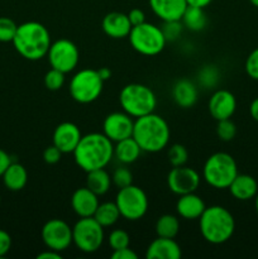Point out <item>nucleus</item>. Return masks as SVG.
I'll list each match as a JSON object with an SVG mask.
<instances>
[{"instance_id":"f257e3e1","label":"nucleus","mask_w":258,"mask_h":259,"mask_svg":"<svg viewBox=\"0 0 258 259\" xmlns=\"http://www.w3.org/2000/svg\"><path fill=\"white\" fill-rule=\"evenodd\" d=\"M113 157V142L104 133H90L82 136L73 151L76 164L86 174L93 169L105 168Z\"/></svg>"},{"instance_id":"f03ea898","label":"nucleus","mask_w":258,"mask_h":259,"mask_svg":"<svg viewBox=\"0 0 258 259\" xmlns=\"http://www.w3.org/2000/svg\"><path fill=\"white\" fill-rule=\"evenodd\" d=\"M13 45L22 57L38 61L47 56L51 47V35L47 28L38 22H25L18 25Z\"/></svg>"},{"instance_id":"7ed1b4c3","label":"nucleus","mask_w":258,"mask_h":259,"mask_svg":"<svg viewBox=\"0 0 258 259\" xmlns=\"http://www.w3.org/2000/svg\"><path fill=\"white\" fill-rule=\"evenodd\" d=\"M169 126L162 116L151 113L134 121L133 137L143 152L157 153L166 148L169 141Z\"/></svg>"},{"instance_id":"20e7f679","label":"nucleus","mask_w":258,"mask_h":259,"mask_svg":"<svg viewBox=\"0 0 258 259\" xmlns=\"http://www.w3.org/2000/svg\"><path fill=\"white\" fill-rule=\"evenodd\" d=\"M200 219V233L210 244H223L233 237L235 220L225 207L214 205L205 209Z\"/></svg>"},{"instance_id":"39448f33","label":"nucleus","mask_w":258,"mask_h":259,"mask_svg":"<svg viewBox=\"0 0 258 259\" xmlns=\"http://www.w3.org/2000/svg\"><path fill=\"white\" fill-rule=\"evenodd\" d=\"M238 175L235 159L225 152H217L206 159L202 168V177L214 189H228Z\"/></svg>"},{"instance_id":"423d86ee","label":"nucleus","mask_w":258,"mask_h":259,"mask_svg":"<svg viewBox=\"0 0 258 259\" xmlns=\"http://www.w3.org/2000/svg\"><path fill=\"white\" fill-rule=\"evenodd\" d=\"M119 103L126 114L134 118L153 113L157 99L153 91L142 83H129L121 89Z\"/></svg>"},{"instance_id":"0eeeda50","label":"nucleus","mask_w":258,"mask_h":259,"mask_svg":"<svg viewBox=\"0 0 258 259\" xmlns=\"http://www.w3.org/2000/svg\"><path fill=\"white\" fill-rule=\"evenodd\" d=\"M128 37L132 47L144 56L158 55L167 42L161 28L147 22L132 27Z\"/></svg>"},{"instance_id":"6e6552de","label":"nucleus","mask_w":258,"mask_h":259,"mask_svg":"<svg viewBox=\"0 0 258 259\" xmlns=\"http://www.w3.org/2000/svg\"><path fill=\"white\" fill-rule=\"evenodd\" d=\"M104 81L99 76L98 70L85 68L73 75L70 81V94L75 101L80 104H90L103 93Z\"/></svg>"},{"instance_id":"1a4fd4ad","label":"nucleus","mask_w":258,"mask_h":259,"mask_svg":"<svg viewBox=\"0 0 258 259\" xmlns=\"http://www.w3.org/2000/svg\"><path fill=\"white\" fill-rule=\"evenodd\" d=\"M115 204L120 212V217L131 222H136L146 215L148 210V197L141 187L132 184L123 189H119L115 197Z\"/></svg>"},{"instance_id":"9d476101","label":"nucleus","mask_w":258,"mask_h":259,"mask_svg":"<svg viewBox=\"0 0 258 259\" xmlns=\"http://www.w3.org/2000/svg\"><path fill=\"white\" fill-rule=\"evenodd\" d=\"M104 242V227L94 217L81 218L72 228V243L83 253H95Z\"/></svg>"},{"instance_id":"9b49d317","label":"nucleus","mask_w":258,"mask_h":259,"mask_svg":"<svg viewBox=\"0 0 258 259\" xmlns=\"http://www.w3.org/2000/svg\"><path fill=\"white\" fill-rule=\"evenodd\" d=\"M47 56L51 67L65 73L75 70L80 58L78 48L75 43L68 39H58L51 43Z\"/></svg>"},{"instance_id":"f8f14e48","label":"nucleus","mask_w":258,"mask_h":259,"mask_svg":"<svg viewBox=\"0 0 258 259\" xmlns=\"http://www.w3.org/2000/svg\"><path fill=\"white\" fill-rule=\"evenodd\" d=\"M42 240L48 249L63 252L72 244V228L61 219H51L43 225Z\"/></svg>"},{"instance_id":"ddd939ff","label":"nucleus","mask_w":258,"mask_h":259,"mask_svg":"<svg viewBox=\"0 0 258 259\" xmlns=\"http://www.w3.org/2000/svg\"><path fill=\"white\" fill-rule=\"evenodd\" d=\"M167 185L174 194L181 195L195 192L200 185V175L190 167H174L167 176Z\"/></svg>"},{"instance_id":"4468645a","label":"nucleus","mask_w":258,"mask_h":259,"mask_svg":"<svg viewBox=\"0 0 258 259\" xmlns=\"http://www.w3.org/2000/svg\"><path fill=\"white\" fill-rule=\"evenodd\" d=\"M134 121L129 114L124 113H111L104 119L103 131L104 134L110 139L111 142H119L123 139L129 138L133 134Z\"/></svg>"},{"instance_id":"2eb2a0df","label":"nucleus","mask_w":258,"mask_h":259,"mask_svg":"<svg viewBox=\"0 0 258 259\" xmlns=\"http://www.w3.org/2000/svg\"><path fill=\"white\" fill-rule=\"evenodd\" d=\"M81 137V132L76 124L65 121L58 124L53 132V146L57 147L62 153H73Z\"/></svg>"},{"instance_id":"dca6fc26","label":"nucleus","mask_w":258,"mask_h":259,"mask_svg":"<svg viewBox=\"0 0 258 259\" xmlns=\"http://www.w3.org/2000/svg\"><path fill=\"white\" fill-rule=\"evenodd\" d=\"M237 109L235 96L228 90H217L209 100V113L215 120L230 119Z\"/></svg>"},{"instance_id":"f3484780","label":"nucleus","mask_w":258,"mask_h":259,"mask_svg":"<svg viewBox=\"0 0 258 259\" xmlns=\"http://www.w3.org/2000/svg\"><path fill=\"white\" fill-rule=\"evenodd\" d=\"M71 206L75 214L80 218L94 217L99 206L98 195L91 191L88 186L80 187L71 197Z\"/></svg>"},{"instance_id":"a211bd4d","label":"nucleus","mask_w":258,"mask_h":259,"mask_svg":"<svg viewBox=\"0 0 258 259\" xmlns=\"http://www.w3.org/2000/svg\"><path fill=\"white\" fill-rule=\"evenodd\" d=\"M152 12L163 22L181 20L187 8L186 0H149Z\"/></svg>"},{"instance_id":"6ab92c4d","label":"nucleus","mask_w":258,"mask_h":259,"mask_svg":"<svg viewBox=\"0 0 258 259\" xmlns=\"http://www.w3.org/2000/svg\"><path fill=\"white\" fill-rule=\"evenodd\" d=\"M103 30L106 35L114 39L128 37L132 30V24L128 15L120 12H111L103 19Z\"/></svg>"},{"instance_id":"aec40b11","label":"nucleus","mask_w":258,"mask_h":259,"mask_svg":"<svg viewBox=\"0 0 258 259\" xmlns=\"http://www.w3.org/2000/svg\"><path fill=\"white\" fill-rule=\"evenodd\" d=\"M181 248L174 238L158 237L148 245L146 252L147 259H180Z\"/></svg>"},{"instance_id":"412c9836","label":"nucleus","mask_w":258,"mask_h":259,"mask_svg":"<svg viewBox=\"0 0 258 259\" xmlns=\"http://www.w3.org/2000/svg\"><path fill=\"white\" fill-rule=\"evenodd\" d=\"M206 209L204 200L195 192L181 195L176 204L177 214L186 220L199 219Z\"/></svg>"},{"instance_id":"4be33fe9","label":"nucleus","mask_w":258,"mask_h":259,"mask_svg":"<svg viewBox=\"0 0 258 259\" xmlns=\"http://www.w3.org/2000/svg\"><path fill=\"white\" fill-rule=\"evenodd\" d=\"M199 90L192 81L187 78H181L177 81L172 89L174 101L182 109H189L196 104Z\"/></svg>"},{"instance_id":"5701e85b","label":"nucleus","mask_w":258,"mask_h":259,"mask_svg":"<svg viewBox=\"0 0 258 259\" xmlns=\"http://www.w3.org/2000/svg\"><path fill=\"white\" fill-rule=\"evenodd\" d=\"M230 194L234 199L240 201H248V200L255 197L258 192V184L249 175H237L230 186Z\"/></svg>"},{"instance_id":"b1692460","label":"nucleus","mask_w":258,"mask_h":259,"mask_svg":"<svg viewBox=\"0 0 258 259\" xmlns=\"http://www.w3.org/2000/svg\"><path fill=\"white\" fill-rule=\"evenodd\" d=\"M3 182L10 191H20L28 182V172L23 164L12 162L3 174Z\"/></svg>"},{"instance_id":"393cba45","label":"nucleus","mask_w":258,"mask_h":259,"mask_svg":"<svg viewBox=\"0 0 258 259\" xmlns=\"http://www.w3.org/2000/svg\"><path fill=\"white\" fill-rule=\"evenodd\" d=\"M142 152L143 151L133 137L116 142L115 147H114V156L123 164L134 163L139 158Z\"/></svg>"},{"instance_id":"a878e982","label":"nucleus","mask_w":258,"mask_h":259,"mask_svg":"<svg viewBox=\"0 0 258 259\" xmlns=\"http://www.w3.org/2000/svg\"><path fill=\"white\" fill-rule=\"evenodd\" d=\"M111 177L108 172L104 168L93 169V171L88 172V177H86V186L95 192L98 196L105 195L106 192L110 190L111 186Z\"/></svg>"},{"instance_id":"bb28decb","label":"nucleus","mask_w":258,"mask_h":259,"mask_svg":"<svg viewBox=\"0 0 258 259\" xmlns=\"http://www.w3.org/2000/svg\"><path fill=\"white\" fill-rule=\"evenodd\" d=\"M181 22L187 29L192 30V32H199V30L204 29V27L206 25V15H205L202 8L187 5L181 18Z\"/></svg>"},{"instance_id":"cd10ccee","label":"nucleus","mask_w":258,"mask_h":259,"mask_svg":"<svg viewBox=\"0 0 258 259\" xmlns=\"http://www.w3.org/2000/svg\"><path fill=\"white\" fill-rule=\"evenodd\" d=\"M94 218L99 224L103 225L104 228H108L118 222L120 218V212H119L115 202H104V204H99Z\"/></svg>"},{"instance_id":"c85d7f7f","label":"nucleus","mask_w":258,"mask_h":259,"mask_svg":"<svg viewBox=\"0 0 258 259\" xmlns=\"http://www.w3.org/2000/svg\"><path fill=\"white\" fill-rule=\"evenodd\" d=\"M180 232V220L175 215L166 214L158 218L156 223V233L162 238H175Z\"/></svg>"},{"instance_id":"c756f323","label":"nucleus","mask_w":258,"mask_h":259,"mask_svg":"<svg viewBox=\"0 0 258 259\" xmlns=\"http://www.w3.org/2000/svg\"><path fill=\"white\" fill-rule=\"evenodd\" d=\"M197 80L204 89L215 88L220 80V72L217 66L205 65L200 68L197 73Z\"/></svg>"},{"instance_id":"7c9ffc66","label":"nucleus","mask_w":258,"mask_h":259,"mask_svg":"<svg viewBox=\"0 0 258 259\" xmlns=\"http://www.w3.org/2000/svg\"><path fill=\"white\" fill-rule=\"evenodd\" d=\"M17 29L18 25L14 20L7 17H0V42H13Z\"/></svg>"},{"instance_id":"2f4dec72","label":"nucleus","mask_w":258,"mask_h":259,"mask_svg":"<svg viewBox=\"0 0 258 259\" xmlns=\"http://www.w3.org/2000/svg\"><path fill=\"white\" fill-rule=\"evenodd\" d=\"M189 158V152L182 144H174L168 149V161L174 167L185 166Z\"/></svg>"},{"instance_id":"473e14b6","label":"nucleus","mask_w":258,"mask_h":259,"mask_svg":"<svg viewBox=\"0 0 258 259\" xmlns=\"http://www.w3.org/2000/svg\"><path fill=\"white\" fill-rule=\"evenodd\" d=\"M65 83V72L56 68H51L45 75V86L51 91H57Z\"/></svg>"},{"instance_id":"72a5a7b5","label":"nucleus","mask_w":258,"mask_h":259,"mask_svg":"<svg viewBox=\"0 0 258 259\" xmlns=\"http://www.w3.org/2000/svg\"><path fill=\"white\" fill-rule=\"evenodd\" d=\"M217 134L222 141L229 142L237 134V126L230 119H223V120L218 121Z\"/></svg>"},{"instance_id":"f704fd0d","label":"nucleus","mask_w":258,"mask_h":259,"mask_svg":"<svg viewBox=\"0 0 258 259\" xmlns=\"http://www.w3.org/2000/svg\"><path fill=\"white\" fill-rule=\"evenodd\" d=\"M129 243H131V237L123 229L113 230L110 235H109V245H110L113 250L129 247Z\"/></svg>"},{"instance_id":"c9c22d12","label":"nucleus","mask_w":258,"mask_h":259,"mask_svg":"<svg viewBox=\"0 0 258 259\" xmlns=\"http://www.w3.org/2000/svg\"><path fill=\"white\" fill-rule=\"evenodd\" d=\"M111 181L118 189H123L133 184V175L126 167H118L111 176Z\"/></svg>"},{"instance_id":"e433bc0d","label":"nucleus","mask_w":258,"mask_h":259,"mask_svg":"<svg viewBox=\"0 0 258 259\" xmlns=\"http://www.w3.org/2000/svg\"><path fill=\"white\" fill-rule=\"evenodd\" d=\"M162 33L167 42H174L180 37L182 32L181 20H172V22H163V25L161 27Z\"/></svg>"},{"instance_id":"4c0bfd02","label":"nucleus","mask_w":258,"mask_h":259,"mask_svg":"<svg viewBox=\"0 0 258 259\" xmlns=\"http://www.w3.org/2000/svg\"><path fill=\"white\" fill-rule=\"evenodd\" d=\"M245 72L250 78L258 81V48L253 50L245 60Z\"/></svg>"},{"instance_id":"58836bf2","label":"nucleus","mask_w":258,"mask_h":259,"mask_svg":"<svg viewBox=\"0 0 258 259\" xmlns=\"http://www.w3.org/2000/svg\"><path fill=\"white\" fill-rule=\"evenodd\" d=\"M61 156H62V152L52 144V146L47 147L45 152H43V161L48 164H55L60 162Z\"/></svg>"},{"instance_id":"ea45409f","label":"nucleus","mask_w":258,"mask_h":259,"mask_svg":"<svg viewBox=\"0 0 258 259\" xmlns=\"http://www.w3.org/2000/svg\"><path fill=\"white\" fill-rule=\"evenodd\" d=\"M12 248V237L9 233L0 229V258L5 257Z\"/></svg>"},{"instance_id":"a19ab883","label":"nucleus","mask_w":258,"mask_h":259,"mask_svg":"<svg viewBox=\"0 0 258 259\" xmlns=\"http://www.w3.org/2000/svg\"><path fill=\"white\" fill-rule=\"evenodd\" d=\"M126 15H128L129 22H131L132 27H134V25H139V24H142V23L146 22V15H144L143 10L138 9V8H134V9H132Z\"/></svg>"},{"instance_id":"79ce46f5","label":"nucleus","mask_w":258,"mask_h":259,"mask_svg":"<svg viewBox=\"0 0 258 259\" xmlns=\"http://www.w3.org/2000/svg\"><path fill=\"white\" fill-rule=\"evenodd\" d=\"M111 258L113 259H137L136 253L131 249L129 247L121 248V249L114 250L113 254H111Z\"/></svg>"},{"instance_id":"37998d69","label":"nucleus","mask_w":258,"mask_h":259,"mask_svg":"<svg viewBox=\"0 0 258 259\" xmlns=\"http://www.w3.org/2000/svg\"><path fill=\"white\" fill-rule=\"evenodd\" d=\"M12 163V158H10L9 154L7 153L5 151H3L0 148V177L3 176V174L5 172V169L8 168V166Z\"/></svg>"},{"instance_id":"c03bdc74","label":"nucleus","mask_w":258,"mask_h":259,"mask_svg":"<svg viewBox=\"0 0 258 259\" xmlns=\"http://www.w3.org/2000/svg\"><path fill=\"white\" fill-rule=\"evenodd\" d=\"M37 259H61L60 252H56V250H46L42 252L40 254L37 255Z\"/></svg>"},{"instance_id":"a18cd8bd","label":"nucleus","mask_w":258,"mask_h":259,"mask_svg":"<svg viewBox=\"0 0 258 259\" xmlns=\"http://www.w3.org/2000/svg\"><path fill=\"white\" fill-rule=\"evenodd\" d=\"M211 2L212 0H186L187 5H190V7H197L202 8V9H204L205 7H207Z\"/></svg>"},{"instance_id":"49530a36","label":"nucleus","mask_w":258,"mask_h":259,"mask_svg":"<svg viewBox=\"0 0 258 259\" xmlns=\"http://www.w3.org/2000/svg\"><path fill=\"white\" fill-rule=\"evenodd\" d=\"M249 113H250V116H252L255 121H258V98L254 99V100L250 103Z\"/></svg>"},{"instance_id":"de8ad7c7","label":"nucleus","mask_w":258,"mask_h":259,"mask_svg":"<svg viewBox=\"0 0 258 259\" xmlns=\"http://www.w3.org/2000/svg\"><path fill=\"white\" fill-rule=\"evenodd\" d=\"M98 73H99V76H100L101 80H103V81L109 80V78L111 77V71L109 70L108 67H101V68H99Z\"/></svg>"},{"instance_id":"09e8293b","label":"nucleus","mask_w":258,"mask_h":259,"mask_svg":"<svg viewBox=\"0 0 258 259\" xmlns=\"http://www.w3.org/2000/svg\"><path fill=\"white\" fill-rule=\"evenodd\" d=\"M254 206H255V211H257V214H258V192H257V195H255V202H254Z\"/></svg>"},{"instance_id":"8fccbe9b","label":"nucleus","mask_w":258,"mask_h":259,"mask_svg":"<svg viewBox=\"0 0 258 259\" xmlns=\"http://www.w3.org/2000/svg\"><path fill=\"white\" fill-rule=\"evenodd\" d=\"M249 2H250V3H252V4H253V5H254V7H255V8H258V0H249Z\"/></svg>"},{"instance_id":"3c124183","label":"nucleus","mask_w":258,"mask_h":259,"mask_svg":"<svg viewBox=\"0 0 258 259\" xmlns=\"http://www.w3.org/2000/svg\"><path fill=\"white\" fill-rule=\"evenodd\" d=\"M0 201H2V197H0Z\"/></svg>"}]
</instances>
